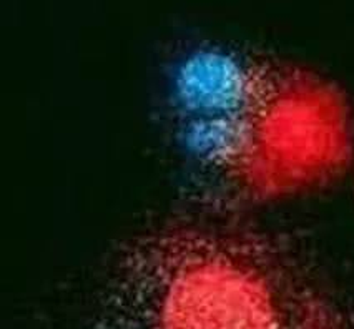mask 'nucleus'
Instances as JSON below:
<instances>
[{"label": "nucleus", "mask_w": 354, "mask_h": 329, "mask_svg": "<svg viewBox=\"0 0 354 329\" xmlns=\"http://www.w3.org/2000/svg\"><path fill=\"white\" fill-rule=\"evenodd\" d=\"M95 329H313L268 250L182 228L135 250Z\"/></svg>", "instance_id": "obj_1"}, {"label": "nucleus", "mask_w": 354, "mask_h": 329, "mask_svg": "<svg viewBox=\"0 0 354 329\" xmlns=\"http://www.w3.org/2000/svg\"><path fill=\"white\" fill-rule=\"evenodd\" d=\"M238 118L241 151L221 182L240 198L268 201L313 190L335 180L353 156L344 93L303 67L259 62L254 95Z\"/></svg>", "instance_id": "obj_2"}, {"label": "nucleus", "mask_w": 354, "mask_h": 329, "mask_svg": "<svg viewBox=\"0 0 354 329\" xmlns=\"http://www.w3.org/2000/svg\"><path fill=\"white\" fill-rule=\"evenodd\" d=\"M259 62L223 48H198L176 64L173 104L180 117H233L245 112L258 85Z\"/></svg>", "instance_id": "obj_3"}]
</instances>
